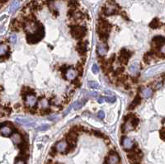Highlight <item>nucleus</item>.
I'll use <instances>...</instances> for the list:
<instances>
[{"instance_id": "nucleus-37", "label": "nucleus", "mask_w": 165, "mask_h": 164, "mask_svg": "<svg viewBox=\"0 0 165 164\" xmlns=\"http://www.w3.org/2000/svg\"><path fill=\"white\" fill-rule=\"evenodd\" d=\"M49 128V125H41V127L37 128V130H46Z\"/></svg>"}, {"instance_id": "nucleus-39", "label": "nucleus", "mask_w": 165, "mask_h": 164, "mask_svg": "<svg viewBox=\"0 0 165 164\" xmlns=\"http://www.w3.org/2000/svg\"><path fill=\"white\" fill-rule=\"evenodd\" d=\"M90 96L92 97H96L97 96V93L96 92H90Z\"/></svg>"}, {"instance_id": "nucleus-36", "label": "nucleus", "mask_w": 165, "mask_h": 164, "mask_svg": "<svg viewBox=\"0 0 165 164\" xmlns=\"http://www.w3.org/2000/svg\"><path fill=\"white\" fill-rule=\"evenodd\" d=\"M73 84L74 85H75V87H79L80 86V82H79V80L78 78H75V79H74L73 80Z\"/></svg>"}, {"instance_id": "nucleus-8", "label": "nucleus", "mask_w": 165, "mask_h": 164, "mask_svg": "<svg viewBox=\"0 0 165 164\" xmlns=\"http://www.w3.org/2000/svg\"><path fill=\"white\" fill-rule=\"evenodd\" d=\"M88 47V42L86 41H79L76 47V50L78 52L79 55L83 56L86 55Z\"/></svg>"}, {"instance_id": "nucleus-32", "label": "nucleus", "mask_w": 165, "mask_h": 164, "mask_svg": "<svg viewBox=\"0 0 165 164\" xmlns=\"http://www.w3.org/2000/svg\"><path fill=\"white\" fill-rule=\"evenodd\" d=\"M93 134H94L97 137H99V138H105V135H103L102 133L99 132V131H93Z\"/></svg>"}, {"instance_id": "nucleus-14", "label": "nucleus", "mask_w": 165, "mask_h": 164, "mask_svg": "<svg viewBox=\"0 0 165 164\" xmlns=\"http://www.w3.org/2000/svg\"><path fill=\"white\" fill-rule=\"evenodd\" d=\"M11 139L12 140V142L17 145H20L22 143V138L21 135L19 133L15 132V133H12L11 135Z\"/></svg>"}, {"instance_id": "nucleus-13", "label": "nucleus", "mask_w": 165, "mask_h": 164, "mask_svg": "<svg viewBox=\"0 0 165 164\" xmlns=\"http://www.w3.org/2000/svg\"><path fill=\"white\" fill-rule=\"evenodd\" d=\"M106 162L108 164H117L120 162V158L118 157V155L115 153H111L109 154L108 158H106Z\"/></svg>"}, {"instance_id": "nucleus-29", "label": "nucleus", "mask_w": 165, "mask_h": 164, "mask_svg": "<svg viewBox=\"0 0 165 164\" xmlns=\"http://www.w3.org/2000/svg\"><path fill=\"white\" fill-rule=\"evenodd\" d=\"M125 71V68L124 67H119L117 70L115 71V75H119V74H121L124 73Z\"/></svg>"}, {"instance_id": "nucleus-34", "label": "nucleus", "mask_w": 165, "mask_h": 164, "mask_svg": "<svg viewBox=\"0 0 165 164\" xmlns=\"http://www.w3.org/2000/svg\"><path fill=\"white\" fill-rule=\"evenodd\" d=\"M9 41L11 43H12V44L16 43V41H17V36H16L15 35H12L11 36L9 37Z\"/></svg>"}, {"instance_id": "nucleus-16", "label": "nucleus", "mask_w": 165, "mask_h": 164, "mask_svg": "<svg viewBox=\"0 0 165 164\" xmlns=\"http://www.w3.org/2000/svg\"><path fill=\"white\" fill-rule=\"evenodd\" d=\"M153 94V90L150 87H145L141 91V96L144 98H149Z\"/></svg>"}, {"instance_id": "nucleus-10", "label": "nucleus", "mask_w": 165, "mask_h": 164, "mask_svg": "<svg viewBox=\"0 0 165 164\" xmlns=\"http://www.w3.org/2000/svg\"><path fill=\"white\" fill-rule=\"evenodd\" d=\"M37 102V99L33 94H28L26 96L25 98V105L27 107H34Z\"/></svg>"}, {"instance_id": "nucleus-15", "label": "nucleus", "mask_w": 165, "mask_h": 164, "mask_svg": "<svg viewBox=\"0 0 165 164\" xmlns=\"http://www.w3.org/2000/svg\"><path fill=\"white\" fill-rule=\"evenodd\" d=\"M0 133H1V135L5 136V137H8V136H10L12 134V129L11 127L9 126H3L1 129H0Z\"/></svg>"}, {"instance_id": "nucleus-19", "label": "nucleus", "mask_w": 165, "mask_h": 164, "mask_svg": "<svg viewBox=\"0 0 165 164\" xmlns=\"http://www.w3.org/2000/svg\"><path fill=\"white\" fill-rule=\"evenodd\" d=\"M140 101H141V97L138 95L135 96V98L133 100V101L131 102V104L130 105V106H129V110H133L134 108L135 107V106H137L138 105H139L140 103Z\"/></svg>"}, {"instance_id": "nucleus-24", "label": "nucleus", "mask_w": 165, "mask_h": 164, "mask_svg": "<svg viewBox=\"0 0 165 164\" xmlns=\"http://www.w3.org/2000/svg\"><path fill=\"white\" fill-rule=\"evenodd\" d=\"M68 6L69 8H78V1H77V0H69Z\"/></svg>"}, {"instance_id": "nucleus-35", "label": "nucleus", "mask_w": 165, "mask_h": 164, "mask_svg": "<svg viewBox=\"0 0 165 164\" xmlns=\"http://www.w3.org/2000/svg\"><path fill=\"white\" fill-rule=\"evenodd\" d=\"M97 117L100 118V119H104V117H105V113H104V111H102V110L99 111L98 113H97Z\"/></svg>"}, {"instance_id": "nucleus-30", "label": "nucleus", "mask_w": 165, "mask_h": 164, "mask_svg": "<svg viewBox=\"0 0 165 164\" xmlns=\"http://www.w3.org/2000/svg\"><path fill=\"white\" fill-rule=\"evenodd\" d=\"M105 101H107V102H111L112 103L116 101V97L114 96H107V97H105Z\"/></svg>"}, {"instance_id": "nucleus-11", "label": "nucleus", "mask_w": 165, "mask_h": 164, "mask_svg": "<svg viewBox=\"0 0 165 164\" xmlns=\"http://www.w3.org/2000/svg\"><path fill=\"white\" fill-rule=\"evenodd\" d=\"M121 144L123 148L126 150H131L134 148V141L130 138H123L121 141Z\"/></svg>"}, {"instance_id": "nucleus-25", "label": "nucleus", "mask_w": 165, "mask_h": 164, "mask_svg": "<svg viewBox=\"0 0 165 164\" xmlns=\"http://www.w3.org/2000/svg\"><path fill=\"white\" fill-rule=\"evenodd\" d=\"M85 103V101H83V102H81V101H76V102H74V104L73 105V107L74 110H79L80 108L82 107L83 105Z\"/></svg>"}, {"instance_id": "nucleus-28", "label": "nucleus", "mask_w": 165, "mask_h": 164, "mask_svg": "<svg viewBox=\"0 0 165 164\" xmlns=\"http://www.w3.org/2000/svg\"><path fill=\"white\" fill-rule=\"evenodd\" d=\"M88 86L90 87L91 88H97L99 87V84L97 83V82H94V81H91L88 83Z\"/></svg>"}, {"instance_id": "nucleus-23", "label": "nucleus", "mask_w": 165, "mask_h": 164, "mask_svg": "<svg viewBox=\"0 0 165 164\" xmlns=\"http://www.w3.org/2000/svg\"><path fill=\"white\" fill-rule=\"evenodd\" d=\"M19 0H14V1L12 2V5H11V8H10V12H15L17 9V8L19 7Z\"/></svg>"}, {"instance_id": "nucleus-5", "label": "nucleus", "mask_w": 165, "mask_h": 164, "mask_svg": "<svg viewBox=\"0 0 165 164\" xmlns=\"http://www.w3.org/2000/svg\"><path fill=\"white\" fill-rule=\"evenodd\" d=\"M55 148L57 152L61 153H68L69 151V145L66 140H61L55 145Z\"/></svg>"}, {"instance_id": "nucleus-38", "label": "nucleus", "mask_w": 165, "mask_h": 164, "mask_svg": "<svg viewBox=\"0 0 165 164\" xmlns=\"http://www.w3.org/2000/svg\"><path fill=\"white\" fill-rule=\"evenodd\" d=\"M56 153H58L57 152V150L55 149V148L54 147V148H52V149L50 151V154L51 155L52 157H54V156H55V154H56Z\"/></svg>"}, {"instance_id": "nucleus-31", "label": "nucleus", "mask_w": 165, "mask_h": 164, "mask_svg": "<svg viewBox=\"0 0 165 164\" xmlns=\"http://www.w3.org/2000/svg\"><path fill=\"white\" fill-rule=\"evenodd\" d=\"M92 73H95V74H97V73L99 72V69H98V67H97V64H93V65H92Z\"/></svg>"}, {"instance_id": "nucleus-33", "label": "nucleus", "mask_w": 165, "mask_h": 164, "mask_svg": "<svg viewBox=\"0 0 165 164\" xmlns=\"http://www.w3.org/2000/svg\"><path fill=\"white\" fill-rule=\"evenodd\" d=\"M160 137L163 140L165 141V127H163V129L160 130Z\"/></svg>"}, {"instance_id": "nucleus-18", "label": "nucleus", "mask_w": 165, "mask_h": 164, "mask_svg": "<svg viewBox=\"0 0 165 164\" xmlns=\"http://www.w3.org/2000/svg\"><path fill=\"white\" fill-rule=\"evenodd\" d=\"M38 105H39V107L41 108L43 110H46L49 109V101L46 98H43L41 100H40L39 102H38Z\"/></svg>"}, {"instance_id": "nucleus-40", "label": "nucleus", "mask_w": 165, "mask_h": 164, "mask_svg": "<svg viewBox=\"0 0 165 164\" xmlns=\"http://www.w3.org/2000/svg\"><path fill=\"white\" fill-rule=\"evenodd\" d=\"M103 101H105V98H104V97H101V98H99V100H98V102L99 103H102Z\"/></svg>"}, {"instance_id": "nucleus-17", "label": "nucleus", "mask_w": 165, "mask_h": 164, "mask_svg": "<svg viewBox=\"0 0 165 164\" xmlns=\"http://www.w3.org/2000/svg\"><path fill=\"white\" fill-rule=\"evenodd\" d=\"M139 70H140V64L139 63H137V62L133 63L130 66V68H129V71H130V73L132 74H136L139 72Z\"/></svg>"}, {"instance_id": "nucleus-9", "label": "nucleus", "mask_w": 165, "mask_h": 164, "mask_svg": "<svg viewBox=\"0 0 165 164\" xmlns=\"http://www.w3.org/2000/svg\"><path fill=\"white\" fill-rule=\"evenodd\" d=\"M128 158L130 159V161L133 163H139L140 162L141 158V153L140 151V153H137V150H133L132 152H130L128 153Z\"/></svg>"}, {"instance_id": "nucleus-20", "label": "nucleus", "mask_w": 165, "mask_h": 164, "mask_svg": "<svg viewBox=\"0 0 165 164\" xmlns=\"http://www.w3.org/2000/svg\"><path fill=\"white\" fill-rule=\"evenodd\" d=\"M106 52H107V47L104 45H98L97 46V53L100 56H104Z\"/></svg>"}, {"instance_id": "nucleus-2", "label": "nucleus", "mask_w": 165, "mask_h": 164, "mask_svg": "<svg viewBox=\"0 0 165 164\" xmlns=\"http://www.w3.org/2000/svg\"><path fill=\"white\" fill-rule=\"evenodd\" d=\"M103 12L106 16H111L119 12V7L114 0H107L103 8Z\"/></svg>"}, {"instance_id": "nucleus-3", "label": "nucleus", "mask_w": 165, "mask_h": 164, "mask_svg": "<svg viewBox=\"0 0 165 164\" xmlns=\"http://www.w3.org/2000/svg\"><path fill=\"white\" fill-rule=\"evenodd\" d=\"M70 32L72 36L77 40H80L83 38L85 36L86 32H87V29L83 26H72L70 30Z\"/></svg>"}, {"instance_id": "nucleus-1", "label": "nucleus", "mask_w": 165, "mask_h": 164, "mask_svg": "<svg viewBox=\"0 0 165 164\" xmlns=\"http://www.w3.org/2000/svg\"><path fill=\"white\" fill-rule=\"evenodd\" d=\"M45 30L43 26L41 23H37V28L33 33L27 34L26 35V41L29 44H35L39 42L44 37Z\"/></svg>"}, {"instance_id": "nucleus-22", "label": "nucleus", "mask_w": 165, "mask_h": 164, "mask_svg": "<svg viewBox=\"0 0 165 164\" xmlns=\"http://www.w3.org/2000/svg\"><path fill=\"white\" fill-rule=\"evenodd\" d=\"M160 26H162V23H160L159 20V19H157V18L154 19V20L150 23V24H149V26H150L151 28H153V29L159 28Z\"/></svg>"}, {"instance_id": "nucleus-6", "label": "nucleus", "mask_w": 165, "mask_h": 164, "mask_svg": "<svg viewBox=\"0 0 165 164\" xmlns=\"http://www.w3.org/2000/svg\"><path fill=\"white\" fill-rule=\"evenodd\" d=\"M131 55L132 54L131 51L127 50L126 49H122L120 53V56L118 57V60L121 64H126Z\"/></svg>"}, {"instance_id": "nucleus-12", "label": "nucleus", "mask_w": 165, "mask_h": 164, "mask_svg": "<svg viewBox=\"0 0 165 164\" xmlns=\"http://www.w3.org/2000/svg\"><path fill=\"white\" fill-rule=\"evenodd\" d=\"M77 74H78V73H77L76 69L69 68L65 72V78L69 81H73L74 79L77 78Z\"/></svg>"}, {"instance_id": "nucleus-42", "label": "nucleus", "mask_w": 165, "mask_h": 164, "mask_svg": "<svg viewBox=\"0 0 165 164\" xmlns=\"http://www.w3.org/2000/svg\"><path fill=\"white\" fill-rule=\"evenodd\" d=\"M2 90H3V88H2V87H0V92H1V91H2Z\"/></svg>"}, {"instance_id": "nucleus-41", "label": "nucleus", "mask_w": 165, "mask_h": 164, "mask_svg": "<svg viewBox=\"0 0 165 164\" xmlns=\"http://www.w3.org/2000/svg\"><path fill=\"white\" fill-rule=\"evenodd\" d=\"M0 1H1V2H3V3H6V2H8V0H0Z\"/></svg>"}, {"instance_id": "nucleus-7", "label": "nucleus", "mask_w": 165, "mask_h": 164, "mask_svg": "<svg viewBox=\"0 0 165 164\" xmlns=\"http://www.w3.org/2000/svg\"><path fill=\"white\" fill-rule=\"evenodd\" d=\"M111 29V25L106 20L102 19L99 21L98 27H97V32L98 33H108Z\"/></svg>"}, {"instance_id": "nucleus-27", "label": "nucleus", "mask_w": 165, "mask_h": 164, "mask_svg": "<svg viewBox=\"0 0 165 164\" xmlns=\"http://www.w3.org/2000/svg\"><path fill=\"white\" fill-rule=\"evenodd\" d=\"M17 121L20 124L26 125H31V124H33L32 122H30L29 121H27V120H23V119H17Z\"/></svg>"}, {"instance_id": "nucleus-26", "label": "nucleus", "mask_w": 165, "mask_h": 164, "mask_svg": "<svg viewBox=\"0 0 165 164\" xmlns=\"http://www.w3.org/2000/svg\"><path fill=\"white\" fill-rule=\"evenodd\" d=\"M76 71L77 73L81 76V75L83 74V64H78L77 66H76Z\"/></svg>"}, {"instance_id": "nucleus-4", "label": "nucleus", "mask_w": 165, "mask_h": 164, "mask_svg": "<svg viewBox=\"0 0 165 164\" xmlns=\"http://www.w3.org/2000/svg\"><path fill=\"white\" fill-rule=\"evenodd\" d=\"M78 137V133L75 132L74 130H71L68 135H67V142L69 145V151L73 152L75 147H76L77 139Z\"/></svg>"}, {"instance_id": "nucleus-21", "label": "nucleus", "mask_w": 165, "mask_h": 164, "mask_svg": "<svg viewBox=\"0 0 165 164\" xmlns=\"http://www.w3.org/2000/svg\"><path fill=\"white\" fill-rule=\"evenodd\" d=\"M8 47L5 44H0V57H3L8 54Z\"/></svg>"}]
</instances>
